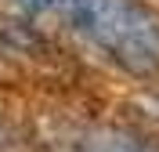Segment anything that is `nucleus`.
<instances>
[{
	"label": "nucleus",
	"mask_w": 159,
	"mask_h": 152,
	"mask_svg": "<svg viewBox=\"0 0 159 152\" xmlns=\"http://www.w3.org/2000/svg\"><path fill=\"white\" fill-rule=\"evenodd\" d=\"M54 15L119 69L134 76L159 72V11L145 0H61Z\"/></svg>",
	"instance_id": "f257e3e1"
},
{
	"label": "nucleus",
	"mask_w": 159,
	"mask_h": 152,
	"mask_svg": "<svg viewBox=\"0 0 159 152\" xmlns=\"http://www.w3.org/2000/svg\"><path fill=\"white\" fill-rule=\"evenodd\" d=\"M69 152H159V149L145 138H138V134L94 131V134H83V138L69 141Z\"/></svg>",
	"instance_id": "f03ea898"
},
{
	"label": "nucleus",
	"mask_w": 159,
	"mask_h": 152,
	"mask_svg": "<svg viewBox=\"0 0 159 152\" xmlns=\"http://www.w3.org/2000/svg\"><path fill=\"white\" fill-rule=\"evenodd\" d=\"M18 7H25L29 15H54L61 0H15Z\"/></svg>",
	"instance_id": "7ed1b4c3"
}]
</instances>
